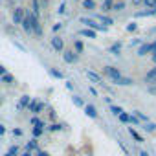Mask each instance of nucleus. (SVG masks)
Wrapping results in <instances>:
<instances>
[{
    "instance_id": "20e7f679",
    "label": "nucleus",
    "mask_w": 156,
    "mask_h": 156,
    "mask_svg": "<svg viewBox=\"0 0 156 156\" xmlns=\"http://www.w3.org/2000/svg\"><path fill=\"white\" fill-rule=\"evenodd\" d=\"M4 156H20V149H19L17 145H11V147H9V151H8Z\"/></svg>"
},
{
    "instance_id": "6e6552de",
    "label": "nucleus",
    "mask_w": 156,
    "mask_h": 156,
    "mask_svg": "<svg viewBox=\"0 0 156 156\" xmlns=\"http://www.w3.org/2000/svg\"><path fill=\"white\" fill-rule=\"evenodd\" d=\"M143 129H145L147 132H156V123H151V121H147Z\"/></svg>"
},
{
    "instance_id": "f257e3e1",
    "label": "nucleus",
    "mask_w": 156,
    "mask_h": 156,
    "mask_svg": "<svg viewBox=\"0 0 156 156\" xmlns=\"http://www.w3.org/2000/svg\"><path fill=\"white\" fill-rule=\"evenodd\" d=\"M26 151H30V152H39V151H41V149H39V143H37L35 138L30 140V141L26 143Z\"/></svg>"
},
{
    "instance_id": "ddd939ff",
    "label": "nucleus",
    "mask_w": 156,
    "mask_h": 156,
    "mask_svg": "<svg viewBox=\"0 0 156 156\" xmlns=\"http://www.w3.org/2000/svg\"><path fill=\"white\" fill-rule=\"evenodd\" d=\"M2 134H6V129H4V125H0V136Z\"/></svg>"
},
{
    "instance_id": "9d476101",
    "label": "nucleus",
    "mask_w": 156,
    "mask_h": 156,
    "mask_svg": "<svg viewBox=\"0 0 156 156\" xmlns=\"http://www.w3.org/2000/svg\"><path fill=\"white\" fill-rule=\"evenodd\" d=\"M73 101H75V105H77V107H83V101H81L79 98H73Z\"/></svg>"
},
{
    "instance_id": "1a4fd4ad",
    "label": "nucleus",
    "mask_w": 156,
    "mask_h": 156,
    "mask_svg": "<svg viewBox=\"0 0 156 156\" xmlns=\"http://www.w3.org/2000/svg\"><path fill=\"white\" fill-rule=\"evenodd\" d=\"M22 134H24V132H22V129H13V136H19V138H20Z\"/></svg>"
},
{
    "instance_id": "dca6fc26",
    "label": "nucleus",
    "mask_w": 156,
    "mask_h": 156,
    "mask_svg": "<svg viewBox=\"0 0 156 156\" xmlns=\"http://www.w3.org/2000/svg\"><path fill=\"white\" fill-rule=\"evenodd\" d=\"M152 61H154V62H156V53H154V55H152Z\"/></svg>"
},
{
    "instance_id": "f8f14e48",
    "label": "nucleus",
    "mask_w": 156,
    "mask_h": 156,
    "mask_svg": "<svg viewBox=\"0 0 156 156\" xmlns=\"http://www.w3.org/2000/svg\"><path fill=\"white\" fill-rule=\"evenodd\" d=\"M20 156H33V152H30V151H24V152H22Z\"/></svg>"
},
{
    "instance_id": "423d86ee",
    "label": "nucleus",
    "mask_w": 156,
    "mask_h": 156,
    "mask_svg": "<svg viewBox=\"0 0 156 156\" xmlns=\"http://www.w3.org/2000/svg\"><path fill=\"white\" fill-rule=\"evenodd\" d=\"M44 134V127H33V138L37 140L39 136H42Z\"/></svg>"
},
{
    "instance_id": "2eb2a0df",
    "label": "nucleus",
    "mask_w": 156,
    "mask_h": 156,
    "mask_svg": "<svg viewBox=\"0 0 156 156\" xmlns=\"http://www.w3.org/2000/svg\"><path fill=\"white\" fill-rule=\"evenodd\" d=\"M140 156H151V154H149L147 151H140Z\"/></svg>"
},
{
    "instance_id": "39448f33",
    "label": "nucleus",
    "mask_w": 156,
    "mask_h": 156,
    "mask_svg": "<svg viewBox=\"0 0 156 156\" xmlns=\"http://www.w3.org/2000/svg\"><path fill=\"white\" fill-rule=\"evenodd\" d=\"M85 110H87V116H90V118H98V110H96L92 105H88Z\"/></svg>"
},
{
    "instance_id": "9b49d317",
    "label": "nucleus",
    "mask_w": 156,
    "mask_h": 156,
    "mask_svg": "<svg viewBox=\"0 0 156 156\" xmlns=\"http://www.w3.org/2000/svg\"><path fill=\"white\" fill-rule=\"evenodd\" d=\"M35 156H50V154L44 152V151H39V152H35Z\"/></svg>"
},
{
    "instance_id": "7ed1b4c3",
    "label": "nucleus",
    "mask_w": 156,
    "mask_h": 156,
    "mask_svg": "<svg viewBox=\"0 0 156 156\" xmlns=\"http://www.w3.org/2000/svg\"><path fill=\"white\" fill-rule=\"evenodd\" d=\"M41 110H42V103H37V101H31V103H30V112L39 114Z\"/></svg>"
},
{
    "instance_id": "0eeeda50",
    "label": "nucleus",
    "mask_w": 156,
    "mask_h": 156,
    "mask_svg": "<svg viewBox=\"0 0 156 156\" xmlns=\"http://www.w3.org/2000/svg\"><path fill=\"white\" fill-rule=\"evenodd\" d=\"M145 79H147L149 83H152V81H156V68H154V70H151V72H149V73L145 75Z\"/></svg>"
},
{
    "instance_id": "4468645a",
    "label": "nucleus",
    "mask_w": 156,
    "mask_h": 156,
    "mask_svg": "<svg viewBox=\"0 0 156 156\" xmlns=\"http://www.w3.org/2000/svg\"><path fill=\"white\" fill-rule=\"evenodd\" d=\"M149 92H151V94H156V85H154V87H151V88H149Z\"/></svg>"
},
{
    "instance_id": "f03ea898",
    "label": "nucleus",
    "mask_w": 156,
    "mask_h": 156,
    "mask_svg": "<svg viewBox=\"0 0 156 156\" xmlns=\"http://www.w3.org/2000/svg\"><path fill=\"white\" fill-rule=\"evenodd\" d=\"M129 134H130V136H132V138H134V140H136L138 143H143V136H141V134H140V132H138L136 129L129 127Z\"/></svg>"
}]
</instances>
